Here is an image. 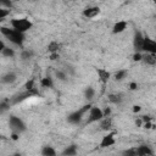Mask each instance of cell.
Listing matches in <instances>:
<instances>
[{
    "label": "cell",
    "mask_w": 156,
    "mask_h": 156,
    "mask_svg": "<svg viewBox=\"0 0 156 156\" xmlns=\"http://www.w3.org/2000/svg\"><path fill=\"white\" fill-rule=\"evenodd\" d=\"M0 33L12 44L21 46L24 41V33H21L16 29H13L12 27H0Z\"/></svg>",
    "instance_id": "1"
},
{
    "label": "cell",
    "mask_w": 156,
    "mask_h": 156,
    "mask_svg": "<svg viewBox=\"0 0 156 156\" xmlns=\"http://www.w3.org/2000/svg\"><path fill=\"white\" fill-rule=\"evenodd\" d=\"M10 23L13 29H16L21 33H26L33 27V23L28 18H13V20H11Z\"/></svg>",
    "instance_id": "2"
},
{
    "label": "cell",
    "mask_w": 156,
    "mask_h": 156,
    "mask_svg": "<svg viewBox=\"0 0 156 156\" xmlns=\"http://www.w3.org/2000/svg\"><path fill=\"white\" fill-rule=\"evenodd\" d=\"M90 107H91V104H90V102H89L88 105H84L83 107L78 108L77 111H74V112L69 113V115H68L67 121H68L69 123H72V124H78V123H80V121L83 119L84 115H85V113H88V111H89V108H90Z\"/></svg>",
    "instance_id": "3"
},
{
    "label": "cell",
    "mask_w": 156,
    "mask_h": 156,
    "mask_svg": "<svg viewBox=\"0 0 156 156\" xmlns=\"http://www.w3.org/2000/svg\"><path fill=\"white\" fill-rule=\"evenodd\" d=\"M9 126H10V128H11L12 132L18 133V134L23 133L27 129L24 122L20 117H17V116H10V118H9Z\"/></svg>",
    "instance_id": "4"
},
{
    "label": "cell",
    "mask_w": 156,
    "mask_h": 156,
    "mask_svg": "<svg viewBox=\"0 0 156 156\" xmlns=\"http://www.w3.org/2000/svg\"><path fill=\"white\" fill-rule=\"evenodd\" d=\"M104 117L102 115V110L100 107L96 106H91L88 111V118H87V124H91L95 122H99L101 118Z\"/></svg>",
    "instance_id": "5"
},
{
    "label": "cell",
    "mask_w": 156,
    "mask_h": 156,
    "mask_svg": "<svg viewBox=\"0 0 156 156\" xmlns=\"http://www.w3.org/2000/svg\"><path fill=\"white\" fill-rule=\"evenodd\" d=\"M141 51H145V52H149V54H156V43H155V40L149 38V37H144Z\"/></svg>",
    "instance_id": "6"
},
{
    "label": "cell",
    "mask_w": 156,
    "mask_h": 156,
    "mask_svg": "<svg viewBox=\"0 0 156 156\" xmlns=\"http://www.w3.org/2000/svg\"><path fill=\"white\" fill-rule=\"evenodd\" d=\"M143 41H144V35L141 32H135L134 33V38H133V46L135 49V51H141V46H143Z\"/></svg>",
    "instance_id": "7"
},
{
    "label": "cell",
    "mask_w": 156,
    "mask_h": 156,
    "mask_svg": "<svg viewBox=\"0 0 156 156\" xmlns=\"http://www.w3.org/2000/svg\"><path fill=\"white\" fill-rule=\"evenodd\" d=\"M115 143H116L115 133H107L105 136H102L100 141V147H108V146H112Z\"/></svg>",
    "instance_id": "8"
},
{
    "label": "cell",
    "mask_w": 156,
    "mask_h": 156,
    "mask_svg": "<svg viewBox=\"0 0 156 156\" xmlns=\"http://www.w3.org/2000/svg\"><path fill=\"white\" fill-rule=\"evenodd\" d=\"M135 154L136 156H149V155H154V150L147 145H140L135 147Z\"/></svg>",
    "instance_id": "9"
},
{
    "label": "cell",
    "mask_w": 156,
    "mask_h": 156,
    "mask_svg": "<svg viewBox=\"0 0 156 156\" xmlns=\"http://www.w3.org/2000/svg\"><path fill=\"white\" fill-rule=\"evenodd\" d=\"M32 95H34L33 91H30V90H26V91H23V93H21V94H17V95L12 99L11 104H18V102H22V101L27 100L28 98H30Z\"/></svg>",
    "instance_id": "10"
},
{
    "label": "cell",
    "mask_w": 156,
    "mask_h": 156,
    "mask_svg": "<svg viewBox=\"0 0 156 156\" xmlns=\"http://www.w3.org/2000/svg\"><path fill=\"white\" fill-rule=\"evenodd\" d=\"M100 13V9L98 6H90L87 7L85 10H83V16L87 18H94Z\"/></svg>",
    "instance_id": "11"
},
{
    "label": "cell",
    "mask_w": 156,
    "mask_h": 156,
    "mask_svg": "<svg viewBox=\"0 0 156 156\" xmlns=\"http://www.w3.org/2000/svg\"><path fill=\"white\" fill-rule=\"evenodd\" d=\"M127 29V22L126 21H117L113 27H112V33L113 34H119Z\"/></svg>",
    "instance_id": "12"
},
{
    "label": "cell",
    "mask_w": 156,
    "mask_h": 156,
    "mask_svg": "<svg viewBox=\"0 0 156 156\" xmlns=\"http://www.w3.org/2000/svg\"><path fill=\"white\" fill-rule=\"evenodd\" d=\"M16 79H17V77H16V74H15L13 72H7V73H5V74L0 78V82H1L2 84H12Z\"/></svg>",
    "instance_id": "13"
},
{
    "label": "cell",
    "mask_w": 156,
    "mask_h": 156,
    "mask_svg": "<svg viewBox=\"0 0 156 156\" xmlns=\"http://www.w3.org/2000/svg\"><path fill=\"white\" fill-rule=\"evenodd\" d=\"M111 127H112V121H111L110 116L108 117H102L100 119V128L102 130H110Z\"/></svg>",
    "instance_id": "14"
},
{
    "label": "cell",
    "mask_w": 156,
    "mask_h": 156,
    "mask_svg": "<svg viewBox=\"0 0 156 156\" xmlns=\"http://www.w3.org/2000/svg\"><path fill=\"white\" fill-rule=\"evenodd\" d=\"M141 60H144V62L146 65L154 66L156 63V54H149V52H146V55H144L141 57Z\"/></svg>",
    "instance_id": "15"
},
{
    "label": "cell",
    "mask_w": 156,
    "mask_h": 156,
    "mask_svg": "<svg viewBox=\"0 0 156 156\" xmlns=\"http://www.w3.org/2000/svg\"><path fill=\"white\" fill-rule=\"evenodd\" d=\"M98 76H99V79L102 82V83H106L108 79H110V72H107L106 69L104 68H98Z\"/></svg>",
    "instance_id": "16"
},
{
    "label": "cell",
    "mask_w": 156,
    "mask_h": 156,
    "mask_svg": "<svg viewBox=\"0 0 156 156\" xmlns=\"http://www.w3.org/2000/svg\"><path fill=\"white\" fill-rule=\"evenodd\" d=\"M62 155H65V156H73V155H77V146H76V145H69V146H67V147L62 151Z\"/></svg>",
    "instance_id": "17"
},
{
    "label": "cell",
    "mask_w": 156,
    "mask_h": 156,
    "mask_svg": "<svg viewBox=\"0 0 156 156\" xmlns=\"http://www.w3.org/2000/svg\"><path fill=\"white\" fill-rule=\"evenodd\" d=\"M40 85L44 88H52L54 87V80L50 77H44L40 79Z\"/></svg>",
    "instance_id": "18"
},
{
    "label": "cell",
    "mask_w": 156,
    "mask_h": 156,
    "mask_svg": "<svg viewBox=\"0 0 156 156\" xmlns=\"http://www.w3.org/2000/svg\"><path fill=\"white\" fill-rule=\"evenodd\" d=\"M1 55L5 56V57H10V58H12V57L16 55V52H15V50H13L12 48L5 46V48L2 49V51H1Z\"/></svg>",
    "instance_id": "19"
},
{
    "label": "cell",
    "mask_w": 156,
    "mask_h": 156,
    "mask_svg": "<svg viewBox=\"0 0 156 156\" xmlns=\"http://www.w3.org/2000/svg\"><path fill=\"white\" fill-rule=\"evenodd\" d=\"M41 155H44V156H55L56 151L52 146H44L41 149Z\"/></svg>",
    "instance_id": "20"
},
{
    "label": "cell",
    "mask_w": 156,
    "mask_h": 156,
    "mask_svg": "<svg viewBox=\"0 0 156 156\" xmlns=\"http://www.w3.org/2000/svg\"><path fill=\"white\" fill-rule=\"evenodd\" d=\"M10 105H11V102L7 101V100H2V101H0V115H2V113H5L6 111H9Z\"/></svg>",
    "instance_id": "21"
},
{
    "label": "cell",
    "mask_w": 156,
    "mask_h": 156,
    "mask_svg": "<svg viewBox=\"0 0 156 156\" xmlns=\"http://www.w3.org/2000/svg\"><path fill=\"white\" fill-rule=\"evenodd\" d=\"M60 49V44L57 41H50L48 45V50L49 52H57Z\"/></svg>",
    "instance_id": "22"
},
{
    "label": "cell",
    "mask_w": 156,
    "mask_h": 156,
    "mask_svg": "<svg viewBox=\"0 0 156 156\" xmlns=\"http://www.w3.org/2000/svg\"><path fill=\"white\" fill-rule=\"evenodd\" d=\"M127 74H128V72L126 69H119L115 73V79L116 80H123L127 77Z\"/></svg>",
    "instance_id": "23"
},
{
    "label": "cell",
    "mask_w": 156,
    "mask_h": 156,
    "mask_svg": "<svg viewBox=\"0 0 156 156\" xmlns=\"http://www.w3.org/2000/svg\"><path fill=\"white\" fill-rule=\"evenodd\" d=\"M108 101H111L113 104H119L122 101V95H119V94H110L108 95Z\"/></svg>",
    "instance_id": "24"
},
{
    "label": "cell",
    "mask_w": 156,
    "mask_h": 156,
    "mask_svg": "<svg viewBox=\"0 0 156 156\" xmlns=\"http://www.w3.org/2000/svg\"><path fill=\"white\" fill-rule=\"evenodd\" d=\"M94 95H95V90H94L91 87H88V88L85 89V91H84L85 99H87V100H91V99L94 98Z\"/></svg>",
    "instance_id": "25"
},
{
    "label": "cell",
    "mask_w": 156,
    "mask_h": 156,
    "mask_svg": "<svg viewBox=\"0 0 156 156\" xmlns=\"http://www.w3.org/2000/svg\"><path fill=\"white\" fill-rule=\"evenodd\" d=\"M9 15H10V10L0 6V21H4V18H6Z\"/></svg>",
    "instance_id": "26"
},
{
    "label": "cell",
    "mask_w": 156,
    "mask_h": 156,
    "mask_svg": "<svg viewBox=\"0 0 156 156\" xmlns=\"http://www.w3.org/2000/svg\"><path fill=\"white\" fill-rule=\"evenodd\" d=\"M33 56V51H29V50H23L22 52H21V57L23 58V60H28V58H30Z\"/></svg>",
    "instance_id": "27"
},
{
    "label": "cell",
    "mask_w": 156,
    "mask_h": 156,
    "mask_svg": "<svg viewBox=\"0 0 156 156\" xmlns=\"http://www.w3.org/2000/svg\"><path fill=\"white\" fill-rule=\"evenodd\" d=\"M0 6L5 7V9H10L12 6V4H11L10 0H0Z\"/></svg>",
    "instance_id": "28"
},
{
    "label": "cell",
    "mask_w": 156,
    "mask_h": 156,
    "mask_svg": "<svg viewBox=\"0 0 156 156\" xmlns=\"http://www.w3.org/2000/svg\"><path fill=\"white\" fill-rule=\"evenodd\" d=\"M123 154L127 155V156H136V154H135V147H130V149L123 151Z\"/></svg>",
    "instance_id": "29"
},
{
    "label": "cell",
    "mask_w": 156,
    "mask_h": 156,
    "mask_svg": "<svg viewBox=\"0 0 156 156\" xmlns=\"http://www.w3.org/2000/svg\"><path fill=\"white\" fill-rule=\"evenodd\" d=\"M56 77H57L60 80H65V79H66V73L62 72V71H57V72H56Z\"/></svg>",
    "instance_id": "30"
},
{
    "label": "cell",
    "mask_w": 156,
    "mask_h": 156,
    "mask_svg": "<svg viewBox=\"0 0 156 156\" xmlns=\"http://www.w3.org/2000/svg\"><path fill=\"white\" fill-rule=\"evenodd\" d=\"M141 57H143V55H141L139 51H136V52L133 55V60H134V61H141Z\"/></svg>",
    "instance_id": "31"
},
{
    "label": "cell",
    "mask_w": 156,
    "mask_h": 156,
    "mask_svg": "<svg viewBox=\"0 0 156 156\" xmlns=\"http://www.w3.org/2000/svg\"><path fill=\"white\" fill-rule=\"evenodd\" d=\"M58 58V54L57 52H50V60L51 61H55Z\"/></svg>",
    "instance_id": "32"
},
{
    "label": "cell",
    "mask_w": 156,
    "mask_h": 156,
    "mask_svg": "<svg viewBox=\"0 0 156 156\" xmlns=\"http://www.w3.org/2000/svg\"><path fill=\"white\" fill-rule=\"evenodd\" d=\"M136 88H138V84H136L135 82H132V83L129 84V89H130V90H135Z\"/></svg>",
    "instance_id": "33"
},
{
    "label": "cell",
    "mask_w": 156,
    "mask_h": 156,
    "mask_svg": "<svg viewBox=\"0 0 156 156\" xmlns=\"http://www.w3.org/2000/svg\"><path fill=\"white\" fill-rule=\"evenodd\" d=\"M140 110H141V107H140L139 105H135V106H133V111H134V112H139Z\"/></svg>",
    "instance_id": "34"
},
{
    "label": "cell",
    "mask_w": 156,
    "mask_h": 156,
    "mask_svg": "<svg viewBox=\"0 0 156 156\" xmlns=\"http://www.w3.org/2000/svg\"><path fill=\"white\" fill-rule=\"evenodd\" d=\"M5 46H6V45H5V43H4V41L0 39V54H1V51H2V49H4Z\"/></svg>",
    "instance_id": "35"
},
{
    "label": "cell",
    "mask_w": 156,
    "mask_h": 156,
    "mask_svg": "<svg viewBox=\"0 0 156 156\" xmlns=\"http://www.w3.org/2000/svg\"><path fill=\"white\" fill-rule=\"evenodd\" d=\"M6 139H7V138H6L4 134H0V141H1V140H6Z\"/></svg>",
    "instance_id": "36"
}]
</instances>
